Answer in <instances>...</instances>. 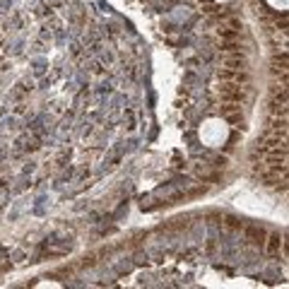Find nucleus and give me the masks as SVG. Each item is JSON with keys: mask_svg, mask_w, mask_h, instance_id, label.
Returning a JSON list of instances; mask_svg holds the SVG:
<instances>
[{"mask_svg": "<svg viewBox=\"0 0 289 289\" xmlns=\"http://www.w3.org/2000/svg\"><path fill=\"white\" fill-rule=\"evenodd\" d=\"M222 82H234V85H251V72L248 70H234V68H222L219 70Z\"/></svg>", "mask_w": 289, "mask_h": 289, "instance_id": "obj_2", "label": "nucleus"}, {"mask_svg": "<svg viewBox=\"0 0 289 289\" xmlns=\"http://www.w3.org/2000/svg\"><path fill=\"white\" fill-rule=\"evenodd\" d=\"M263 248H265L267 256H280V251H284V239L280 234H267Z\"/></svg>", "mask_w": 289, "mask_h": 289, "instance_id": "obj_5", "label": "nucleus"}, {"mask_svg": "<svg viewBox=\"0 0 289 289\" xmlns=\"http://www.w3.org/2000/svg\"><path fill=\"white\" fill-rule=\"evenodd\" d=\"M241 232H243V239H246V241L256 243V246H260V248H263V243H265V236H267L265 229L256 227V224H243Z\"/></svg>", "mask_w": 289, "mask_h": 289, "instance_id": "obj_3", "label": "nucleus"}, {"mask_svg": "<svg viewBox=\"0 0 289 289\" xmlns=\"http://www.w3.org/2000/svg\"><path fill=\"white\" fill-rule=\"evenodd\" d=\"M219 97L224 104H246L248 99V85H234V82H224L219 87Z\"/></svg>", "mask_w": 289, "mask_h": 289, "instance_id": "obj_1", "label": "nucleus"}, {"mask_svg": "<svg viewBox=\"0 0 289 289\" xmlns=\"http://www.w3.org/2000/svg\"><path fill=\"white\" fill-rule=\"evenodd\" d=\"M270 70H273V78H287V51L282 48L280 53L273 55V61H270Z\"/></svg>", "mask_w": 289, "mask_h": 289, "instance_id": "obj_4", "label": "nucleus"}, {"mask_svg": "<svg viewBox=\"0 0 289 289\" xmlns=\"http://www.w3.org/2000/svg\"><path fill=\"white\" fill-rule=\"evenodd\" d=\"M222 219V224H224V229H229V232H241L243 222H239L236 217H232V215H227V217H219Z\"/></svg>", "mask_w": 289, "mask_h": 289, "instance_id": "obj_6", "label": "nucleus"}]
</instances>
